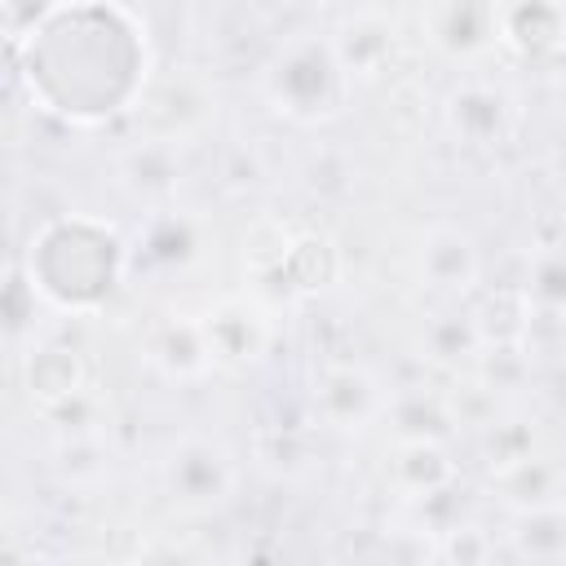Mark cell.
<instances>
[{
    "instance_id": "cell-1",
    "label": "cell",
    "mask_w": 566,
    "mask_h": 566,
    "mask_svg": "<svg viewBox=\"0 0 566 566\" xmlns=\"http://www.w3.org/2000/svg\"><path fill=\"white\" fill-rule=\"evenodd\" d=\"M9 57L27 97L80 128L128 119L155 75L146 31L119 0H71Z\"/></svg>"
},
{
    "instance_id": "cell-2",
    "label": "cell",
    "mask_w": 566,
    "mask_h": 566,
    "mask_svg": "<svg viewBox=\"0 0 566 566\" xmlns=\"http://www.w3.org/2000/svg\"><path fill=\"white\" fill-rule=\"evenodd\" d=\"M18 270L40 305L93 318L133 279V243L97 212H53L31 230Z\"/></svg>"
},
{
    "instance_id": "cell-3",
    "label": "cell",
    "mask_w": 566,
    "mask_h": 566,
    "mask_svg": "<svg viewBox=\"0 0 566 566\" xmlns=\"http://www.w3.org/2000/svg\"><path fill=\"white\" fill-rule=\"evenodd\" d=\"M349 75L332 49V35L323 31H296L287 35L261 66V97L274 115L287 124L314 128L345 115L349 102Z\"/></svg>"
},
{
    "instance_id": "cell-4",
    "label": "cell",
    "mask_w": 566,
    "mask_h": 566,
    "mask_svg": "<svg viewBox=\"0 0 566 566\" xmlns=\"http://www.w3.org/2000/svg\"><path fill=\"white\" fill-rule=\"evenodd\" d=\"M243 486L239 451L208 429H181L159 451V491L186 517H208L234 504Z\"/></svg>"
},
{
    "instance_id": "cell-5",
    "label": "cell",
    "mask_w": 566,
    "mask_h": 566,
    "mask_svg": "<svg viewBox=\"0 0 566 566\" xmlns=\"http://www.w3.org/2000/svg\"><path fill=\"white\" fill-rule=\"evenodd\" d=\"M217 124V84L199 66H172L155 71L150 84L142 88L137 106L128 111L133 137L146 142H172V146H195L208 128Z\"/></svg>"
},
{
    "instance_id": "cell-6",
    "label": "cell",
    "mask_w": 566,
    "mask_h": 566,
    "mask_svg": "<svg viewBox=\"0 0 566 566\" xmlns=\"http://www.w3.org/2000/svg\"><path fill=\"white\" fill-rule=\"evenodd\" d=\"M199 323L212 349L217 371H252L265 363L274 336H279V310L270 296L243 287V292H217L199 305Z\"/></svg>"
},
{
    "instance_id": "cell-7",
    "label": "cell",
    "mask_w": 566,
    "mask_h": 566,
    "mask_svg": "<svg viewBox=\"0 0 566 566\" xmlns=\"http://www.w3.org/2000/svg\"><path fill=\"white\" fill-rule=\"evenodd\" d=\"M314 420L332 433H367L389 420L394 389L358 358H323L310 385Z\"/></svg>"
},
{
    "instance_id": "cell-8",
    "label": "cell",
    "mask_w": 566,
    "mask_h": 566,
    "mask_svg": "<svg viewBox=\"0 0 566 566\" xmlns=\"http://www.w3.org/2000/svg\"><path fill=\"white\" fill-rule=\"evenodd\" d=\"M442 119L455 137V146L464 150H500L513 133H517V97L509 84L486 80V75H464L447 102H442Z\"/></svg>"
},
{
    "instance_id": "cell-9",
    "label": "cell",
    "mask_w": 566,
    "mask_h": 566,
    "mask_svg": "<svg viewBox=\"0 0 566 566\" xmlns=\"http://www.w3.org/2000/svg\"><path fill=\"white\" fill-rule=\"evenodd\" d=\"M411 265H416L420 287H429L442 301H464L482 283V248L455 221H429L416 234Z\"/></svg>"
},
{
    "instance_id": "cell-10",
    "label": "cell",
    "mask_w": 566,
    "mask_h": 566,
    "mask_svg": "<svg viewBox=\"0 0 566 566\" xmlns=\"http://www.w3.org/2000/svg\"><path fill=\"white\" fill-rule=\"evenodd\" d=\"M460 478V464L442 433H389L385 486L402 504H433Z\"/></svg>"
},
{
    "instance_id": "cell-11",
    "label": "cell",
    "mask_w": 566,
    "mask_h": 566,
    "mask_svg": "<svg viewBox=\"0 0 566 566\" xmlns=\"http://www.w3.org/2000/svg\"><path fill=\"white\" fill-rule=\"evenodd\" d=\"M420 31L424 44L455 66H478L486 53L500 49L495 0H424Z\"/></svg>"
},
{
    "instance_id": "cell-12",
    "label": "cell",
    "mask_w": 566,
    "mask_h": 566,
    "mask_svg": "<svg viewBox=\"0 0 566 566\" xmlns=\"http://www.w3.org/2000/svg\"><path fill=\"white\" fill-rule=\"evenodd\" d=\"M142 358L155 376L172 380V385H199L217 371L199 310H168L155 314L142 332Z\"/></svg>"
},
{
    "instance_id": "cell-13",
    "label": "cell",
    "mask_w": 566,
    "mask_h": 566,
    "mask_svg": "<svg viewBox=\"0 0 566 566\" xmlns=\"http://www.w3.org/2000/svg\"><path fill=\"white\" fill-rule=\"evenodd\" d=\"M208 256V226L181 208H155L133 239V274H186Z\"/></svg>"
},
{
    "instance_id": "cell-14",
    "label": "cell",
    "mask_w": 566,
    "mask_h": 566,
    "mask_svg": "<svg viewBox=\"0 0 566 566\" xmlns=\"http://www.w3.org/2000/svg\"><path fill=\"white\" fill-rule=\"evenodd\" d=\"M327 35L349 84H380L398 62V27L380 9H349Z\"/></svg>"
},
{
    "instance_id": "cell-15",
    "label": "cell",
    "mask_w": 566,
    "mask_h": 566,
    "mask_svg": "<svg viewBox=\"0 0 566 566\" xmlns=\"http://www.w3.org/2000/svg\"><path fill=\"white\" fill-rule=\"evenodd\" d=\"M500 49L522 62L566 57V0H495Z\"/></svg>"
},
{
    "instance_id": "cell-16",
    "label": "cell",
    "mask_w": 566,
    "mask_h": 566,
    "mask_svg": "<svg viewBox=\"0 0 566 566\" xmlns=\"http://www.w3.org/2000/svg\"><path fill=\"white\" fill-rule=\"evenodd\" d=\"M181 181H186V146L133 137L115 155V186L124 195H133L137 203L168 208V199L181 190Z\"/></svg>"
},
{
    "instance_id": "cell-17",
    "label": "cell",
    "mask_w": 566,
    "mask_h": 566,
    "mask_svg": "<svg viewBox=\"0 0 566 566\" xmlns=\"http://www.w3.org/2000/svg\"><path fill=\"white\" fill-rule=\"evenodd\" d=\"M18 371H22V389H27L35 411L49 402H62L88 385V363L66 340H31Z\"/></svg>"
},
{
    "instance_id": "cell-18",
    "label": "cell",
    "mask_w": 566,
    "mask_h": 566,
    "mask_svg": "<svg viewBox=\"0 0 566 566\" xmlns=\"http://www.w3.org/2000/svg\"><path fill=\"white\" fill-rule=\"evenodd\" d=\"M486 486L500 495L504 509H531V504L566 500V464L539 447V451H531L504 469H491Z\"/></svg>"
},
{
    "instance_id": "cell-19",
    "label": "cell",
    "mask_w": 566,
    "mask_h": 566,
    "mask_svg": "<svg viewBox=\"0 0 566 566\" xmlns=\"http://www.w3.org/2000/svg\"><path fill=\"white\" fill-rule=\"evenodd\" d=\"M509 548L531 562H566V500L509 509Z\"/></svg>"
},
{
    "instance_id": "cell-20",
    "label": "cell",
    "mask_w": 566,
    "mask_h": 566,
    "mask_svg": "<svg viewBox=\"0 0 566 566\" xmlns=\"http://www.w3.org/2000/svg\"><path fill=\"white\" fill-rule=\"evenodd\" d=\"M420 349L442 363V367H455V371H469L478 363V354L486 349L482 340V327L473 314L464 310H442L433 318H424V332H420Z\"/></svg>"
},
{
    "instance_id": "cell-21",
    "label": "cell",
    "mask_w": 566,
    "mask_h": 566,
    "mask_svg": "<svg viewBox=\"0 0 566 566\" xmlns=\"http://www.w3.org/2000/svg\"><path fill=\"white\" fill-rule=\"evenodd\" d=\"M57 438H75V433H106V424H111V402L97 394V385L88 380L80 394H71V398H62V402H49V407H40L35 411Z\"/></svg>"
},
{
    "instance_id": "cell-22",
    "label": "cell",
    "mask_w": 566,
    "mask_h": 566,
    "mask_svg": "<svg viewBox=\"0 0 566 566\" xmlns=\"http://www.w3.org/2000/svg\"><path fill=\"white\" fill-rule=\"evenodd\" d=\"M71 0H0V9H4V40H9V49H18V44H27L53 13H62Z\"/></svg>"
},
{
    "instance_id": "cell-23",
    "label": "cell",
    "mask_w": 566,
    "mask_h": 566,
    "mask_svg": "<svg viewBox=\"0 0 566 566\" xmlns=\"http://www.w3.org/2000/svg\"><path fill=\"white\" fill-rule=\"evenodd\" d=\"M526 292H531V301H539V305L566 310V252H548V256H539L535 274L526 279Z\"/></svg>"
},
{
    "instance_id": "cell-24",
    "label": "cell",
    "mask_w": 566,
    "mask_h": 566,
    "mask_svg": "<svg viewBox=\"0 0 566 566\" xmlns=\"http://www.w3.org/2000/svg\"><path fill=\"white\" fill-rule=\"evenodd\" d=\"M438 535H442L438 539V557H451V562H482V557L495 553V544L478 526H447Z\"/></svg>"
},
{
    "instance_id": "cell-25",
    "label": "cell",
    "mask_w": 566,
    "mask_h": 566,
    "mask_svg": "<svg viewBox=\"0 0 566 566\" xmlns=\"http://www.w3.org/2000/svg\"><path fill=\"white\" fill-rule=\"evenodd\" d=\"M553 358H557V367L566 376V310H562V323H557V336H553Z\"/></svg>"
}]
</instances>
